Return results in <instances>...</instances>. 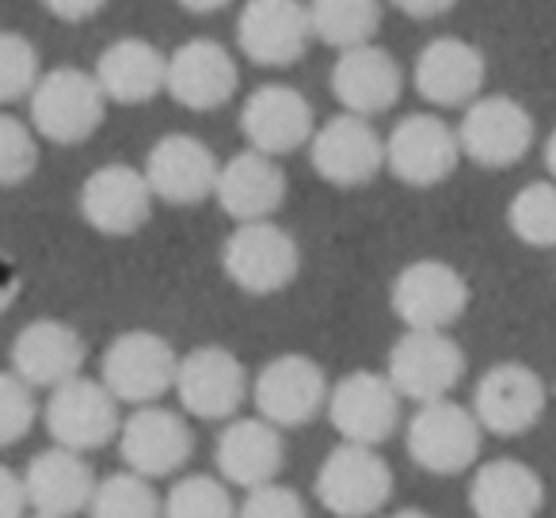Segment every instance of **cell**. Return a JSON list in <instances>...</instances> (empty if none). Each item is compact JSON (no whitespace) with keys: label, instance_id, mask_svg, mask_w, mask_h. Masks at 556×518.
<instances>
[{"label":"cell","instance_id":"6da1fadb","mask_svg":"<svg viewBox=\"0 0 556 518\" xmlns=\"http://www.w3.org/2000/svg\"><path fill=\"white\" fill-rule=\"evenodd\" d=\"M108 100L92 73L77 65H58L42 73L31 92V126L35 138H47L54 146H80L103 126Z\"/></svg>","mask_w":556,"mask_h":518},{"label":"cell","instance_id":"7a4b0ae2","mask_svg":"<svg viewBox=\"0 0 556 518\" xmlns=\"http://www.w3.org/2000/svg\"><path fill=\"white\" fill-rule=\"evenodd\" d=\"M179 355L164 336L134 328L108 343L103 351V370L100 381L118 404H138V408H153L168 389H176Z\"/></svg>","mask_w":556,"mask_h":518},{"label":"cell","instance_id":"3957f363","mask_svg":"<svg viewBox=\"0 0 556 518\" xmlns=\"http://www.w3.org/2000/svg\"><path fill=\"white\" fill-rule=\"evenodd\" d=\"M222 267L232 287H240L252 298H267L287 290L298 279L302 248L275 222L237 225L222 244Z\"/></svg>","mask_w":556,"mask_h":518},{"label":"cell","instance_id":"277c9868","mask_svg":"<svg viewBox=\"0 0 556 518\" xmlns=\"http://www.w3.org/2000/svg\"><path fill=\"white\" fill-rule=\"evenodd\" d=\"M480 442H484V431H480L477 416L457 401L419 404V412L408 419V431H404L408 457L431 477L465 472L477 462Z\"/></svg>","mask_w":556,"mask_h":518},{"label":"cell","instance_id":"5b68a950","mask_svg":"<svg viewBox=\"0 0 556 518\" xmlns=\"http://www.w3.org/2000/svg\"><path fill=\"white\" fill-rule=\"evenodd\" d=\"M386 378L401 401H450L465 378V351L450 332H404L389 348Z\"/></svg>","mask_w":556,"mask_h":518},{"label":"cell","instance_id":"8992f818","mask_svg":"<svg viewBox=\"0 0 556 518\" xmlns=\"http://www.w3.org/2000/svg\"><path fill=\"white\" fill-rule=\"evenodd\" d=\"M393 495V469L370 446L340 442L317 469V503L336 518H370Z\"/></svg>","mask_w":556,"mask_h":518},{"label":"cell","instance_id":"52a82bcc","mask_svg":"<svg viewBox=\"0 0 556 518\" xmlns=\"http://www.w3.org/2000/svg\"><path fill=\"white\" fill-rule=\"evenodd\" d=\"M389 305L408 332H446L469 309V282L446 260H416L393 279Z\"/></svg>","mask_w":556,"mask_h":518},{"label":"cell","instance_id":"ba28073f","mask_svg":"<svg viewBox=\"0 0 556 518\" xmlns=\"http://www.w3.org/2000/svg\"><path fill=\"white\" fill-rule=\"evenodd\" d=\"M42 419H47V431L54 439V446L73 450V454L103 450L108 442H118V431H123L118 401L108 393L103 381L85 378V374L50 393Z\"/></svg>","mask_w":556,"mask_h":518},{"label":"cell","instance_id":"9c48e42d","mask_svg":"<svg viewBox=\"0 0 556 518\" xmlns=\"http://www.w3.org/2000/svg\"><path fill=\"white\" fill-rule=\"evenodd\" d=\"M548 404V389L541 374L526 363H495L492 370L480 374L472 389V416L480 431L515 439L541 424Z\"/></svg>","mask_w":556,"mask_h":518},{"label":"cell","instance_id":"30bf717a","mask_svg":"<svg viewBox=\"0 0 556 518\" xmlns=\"http://www.w3.org/2000/svg\"><path fill=\"white\" fill-rule=\"evenodd\" d=\"M533 115L515 96H480L465 108L457 126V146L480 168H510L533 146Z\"/></svg>","mask_w":556,"mask_h":518},{"label":"cell","instance_id":"8fae6325","mask_svg":"<svg viewBox=\"0 0 556 518\" xmlns=\"http://www.w3.org/2000/svg\"><path fill=\"white\" fill-rule=\"evenodd\" d=\"M328 393H332V386H328L325 370L309 355H298V351L270 358L252 381L255 412L278 431L317 419L320 408H328Z\"/></svg>","mask_w":556,"mask_h":518},{"label":"cell","instance_id":"7c38bea8","mask_svg":"<svg viewBox=\"0 0 556 518\" xmlns=\"http://www.w3.org/2000/svg\"><path fill=\"white\" fill-rule=\"evenodd\" d=\"M325 412L340 431V439L351 446L378 450L401 427V396L389 386L386 374L374 370H355L336 381Z\"/></svg>","mask_w":556,"mask_h":518},{"label":"cell","instance_id":"4fadbf2b","mask_svg":"<svg viewBox=\"0 0 556 518\" xmlns=\"http://www.w3.org/2000/svg\"><path fill=\"white\" fill-rule=\"evenodd\" d=\"M462 161L457 130L442 115L416 111L404 115L386 138V164L401 184L408 187H434L454 176Z\"/></svg>","mask_w":556,"mask_h":518},{"label":"cell","instance_id":"5bb4252c","mask_svg":"<svg viewBox=\"0 0 556 518\" xmlns=\"http://www.w3.org/2000/svg\"><path fill=\"white\" fill-rule=\"evenodd\" d=\"M248 370L229 348H194L179 358L176 396L187 416L199 419H232L248 401Z\"/></svg>","mask_w":556,"mask_h":518},{"label":"cell","instance_id":"9a60e30c","mask_svg":"<svg viewBox=\"0 0 556 518\" xmlns=\"http://www.w3.org/2000/svg\"><path fill=\"white\" fill-rule=\"evenodd\" d=\"M146 184L153 199L168 206H199L214 199L217 191V164L214 149L194 134H164L146 156Z\"/></svg>","mask_w":556,"mask_h":518},{"label":"cell","instance_id":"2e32d148","mask_svg":"<svg viewBox=\"0 0 556 518\" xmlns=\"http://www.w3.org/2000/svg\"><path fill=\"white\" fill-rule=\"evenodd\" d=\"M313 130H317L313 103L290 85H260L240 108V134L248 149L270 161L309 146Z\"/></svg>","mask_w":556,"mask_h":518},{"label":"cell","instance_id":"e0dca14e","mask_svg":"<svg viewBox=\"0 0 556 518\" xmlns=\"http://www.w3.org/2000/svg\"><path fill=\"white\" fill-rule=\"evenodd\" d=\"M240 70L217 39H187L168 54L164 92L187 111H217L237 96Z\"/></svg>","mask_w":556,"mask_h":518},{"label":"cell","instance_id":"ac0fdd59","mask_svg":"<svg viewBox=\"0 0 556 518\" xmlns=\"http://www.w3.org/2000/svg\"><path fill=\"white\" fill-rule=\"evenodd\" d=\"M309 161L325 184L332 187H363L386 164V141L370 126V118L332 115L313 130Z\"/></svg>","mask_w":556,"mask_h":518},{"label":"cell","instance_id":"d6986e66","mask_svg":"<svg viewBox=\"0 0 556 518\" xmlns=\"http://www.w3.org/2000/svg\"><path fill=\"white\" fill-rule=\"evenodd\" d=\"M309 12L294 0H248L237 20V47L263 70H287L309 50Z\"/></svg>","mask_w":556,"mask_h":518},{"label":"cell","instance_id":"ffe728a7","mask_svg":"<svg viewBox=\"0 0 556 518\" xmlns=\"http://www.w3.org/2000/svg\"><path fill=\"white\" fill-rule=\"evenodd\" d=\"M118 454L126 469L146 480L176 477L194 454V434L187 419L172 408H138L134 416L123 419L118 431Z\"/></svg>","mask_w":556,"mask_h":518},{"label":"cell","instance_id":"44dd1931","mask_svg":"<svg viewBox=\"0 0 556 518\" xmlns=\"http://www.w3.org/2000/svg\"><path fill=\"white\" fill-rule=\"evenodd\" d=\"M80 214L103 237H134L153 217L146 172L130 164H103L80 184Z\"/></svg>","mask_w":556,"mask_h":518},{"label":"cell","instance_id":"7402d4cb","mask_svg":"<svg viewBox=\"0 0 556 518\" xmlns=\"http://www.w3.org/2000/svg\"><path fill=\"white\" fill-rule=\"evenodd\" d=\"M85 358H88L85 336L54 317L31 320L12 340V374L27 389H50L54 393L58 386L80 378Z\"/></svg>","mask_w":556,"mask_h":518},{"label":"cell","instance_id":"603a6c76","mask_svg":"<svg viewBox=\"0 0 556 518\" xmlns=\"http://www.w3.org/2000/svg\"><path fill=\"white\" fill-rule=\"evenodd\" d=\"M484 73H488L484 54L472 42L457 39V35L431 39L416 54V65H412L416 92L431 108H469L472 100H480Z\"/></svg>","mask_w":556,"mask_h":518},{"label":"cell","instance_id":"cb8c5ba5","mask_svg":"<svg viewBox=\"0 0 556 518\" xmlns=\"http://www.w3.org/2000/svg\"><path fill=\"white\" fill-rule=\"evenodd\" d=\"M328 80H332V96L340 100L343 115L355 118H370L396 108L404 92L401 62L381 47H358L340 54Z\"/></svg>","mask_w":556,"mask_h":518},{"label":"cell","instance_id":"d4e9b609","mask_svg":"<svg viewBox=\"0 0 556 518\" xmlns=\"http://www.w3.org/2000/svg\"><path fill=\"white\" fill-rule=\"evenodd\" d=\"M96 484L100 480H96L88 457L62 446H50L42 454H35L24 469L27 507L42 518H73L80 510H88Z\"/></svg>","mask_w":556,"mask_h":518},{"label":"cell","instance_id":"484cf974","mask_svg":"<svg viewBox=\"0 0 556 518\" xmlns=\"http://www.w3.org/2000/svg\"><path fill=\"white\" fill-rule=\"evenodd\" d=\"M214 462L222 480L240 484L248 492L263 484H275L282 465H287V442L282 431L270 427L267 419L248 416V419H229L225 431L217 434Z\"/></svg>","mask_w":556,"mask_h":518},{"label":"cell","instance_id":"4316f807","mask_svg":"<svg viewBox=\"0 0 556 518\" xmlns=\"http://www.w3.org/2000/svg\"><path fill=\"white\" fill-rule=\"evenodd\" d=\"M214 199L237 225L270 222V214L287 202V172L270 156L244 149L222 164Z\"/></svg>","mask_w":556,"mask_h":518},{"label":"cell","instance_id":"83f0119b","mask_svg":"<svg viewBox=\"0 0 556 518\" xmlns=\"http://www.w3.org/2000/svg\"><path fill=\"white\" fill-rule=\"evenodd\" d=\"M469 507L477 518H538L545 507V480L518 457H495L472 472Z\"/></svg>","mask_w":556,"mask_h":518},{"label":"cell","instance_id":"f1b7e54d","mask_svg":"<svg viewBox=\"0 0 556 518\" xmlns=\"http://www.w3.org/2000/svg\"><path fill=\"white\" fill-rule=\"evenodd\" d=\"M164 70L168 58L146 39H115L96 62V85L108 103H149L156 92H164Z\"/></svg>","mask_w":556,"mask_h":518},{"label":"cell","instance_id":"f546056e","mask_svg":"<svg viewBox=\"0 0 556 518\" xmlns=\"http://www.w3.org/2000/svg\"><path fill=\"white\" fill-rule=\"evenodd\" d=\"M305 12H309L313 39L340 50V54L374 47V35L381 27V9L370 0H313V4H305Z\"/></svg>","mask_w":556,"mask_h":518},{"label":"cell","instance_id":"4dcf8cb0","mask_svg":"<svg viewBox=\"0 0 556 518\" xmlns=\"http://www.w3.org/2000/svg\"><path fill=\"white\" fill-rule=\"evenodd\" d=\"M88 518H164V500L156 495L153 480L138 477V472H108L96 484Z\"/></svg>","mask_w":556,"mask_h":518},{"label":"cell","instance_id":"1f68e13d","mask_svg":"<svg viewBox=\"0 0 556 518\" xmlns=\"http://www.w3.org/2000/svg\"><path fill=\"white\" fill-rule=\"evenodd\" d=\"M507 225L522 244L556 248V184L553 179H533L522 191L510 194Z\"/></svg>","mask_w":556,"mask_h":518},{"label":"cell","instance_id":"d6a6232c","mask_svg":"<svg viewBox=\"0 0 556 518\" xmlns=\"http://www.w3.org/2000/svg\"><path fill=\"white\" fill-rule=\"evenodd\" d=\"M164 518H237V503H232L225 480L191 472V477H179L168 488Z\"/></svg>","mask_w":556,"mask_h":518},{"label":"cell","instance_id":"836d02e7","mask_svg":"<svg viewBox=\"0 0 556 518\" xmlns=\"http://www.w3.org/2000/svg\"><path fill=\"white\" fill-rule=\"evenodd\" d=\"M42 80V62L31 39L20 31H0V108L16 100H31Z\"/></svg>","mask_w":556,"mask_h":518},{"label":"cell","instance_id":"e575fe53","mask_svg":"<svg viewBox=\"0 0 556 518\" xmlns=\"http://www.w3.org/2000/svg\"><path fill=\"white\" fill-rule=\"evenodd\" d=\"M39 168V141L24 118L0 111V187H20Z\"/></svg>","mask_w":556,"mask_h":518},{"label":"cell","instance_id":"d590c367","mask_svg":"<svg viewBox=\"0 0 556 518\" xmlns=\"http://www.w3.org/2000/svg\"><path fill=\"white\" fill-rule=\"evenodd\" d=\"M35 389H27L16 374L0 370V450L16 446L20 439H27L35 427Z\"/></svg>","mask_w":556,"mask_h":518},{"label":"cell","instance_id":"8d00e7d4","mask_svg":"<svg viewBox=\"0 0 556 518\" xmlns=\"http://www.w3.org/2000/svg\"><path fill=\"white\" fill-rule=\"evenodd\" d=\"M237 518H309L305 500L290 484H263L255 492L244 495V503L237 507Z\"/></svg>","mask_w":556,"mask_h":518},{"label":"cell","instance_id":"74e56055","mask_svg":"<svg viewBox=\"0 0 556 518\" xmlns=\"http://www.w3.org/2000/svg\"><path fill=\"white\" fill-rule=\"evenodd\" d=\"M0 518H27V492L24 477L0 465Z\"/></svg>","mask_w":556,"mask_h":518},{"label":"cell","instance_id":"f35d334b","mask_svg":"<svg viewBox=\"0 0 556 518\" xmlns=\"http://www.w3.org/2000/svg\"><path fill=\"white\" fill-rule=\"evenodd\" d=\"M20 290H24V275H20V264L9 252H0V313H9L16 305Z\"/></svg>","mask_w":556,"mask_h":518},{"label":"cell","instance_id":"ab89813d","mask_svg":"<svg viewBox=\"0 0 556 518\" xmlns=\"http://www.w3.org/2000/svg\"><path fill=\"white\" fill-rule=\"evenodd\" d=\"M50 12H58V16H70V24H77L73 16H96L100 12V4H47Z\"/></svg>","mask_w":556,"mask_h":518},{"label":"cell","instance_id":"60d3db41","mask_svg":"<svg viewBox=\"0 0 556 518\" xmlns=\"http://www.w3.org/2000/svg\"><path fill=\"white\" fill-rule=\"evenodd\" d=\"M545 168L553 172V184H556V130L548 134V141H545Z\"/></svg>","mask_w":556,"mask_h":518},{"label":"cell","instance_id":"b9f144b4","mask_svg":"<svg viewBox=\"0 0 556 518\" xmlns=\"http://www.w3.org/2000/svg\"><path fill=\"white\" fill-rule=\"evenodd\" d=\"M450 4H404V12H419V16H434V12H446Z\"/></svg>","mask_w":556,"mask_h":518},{"label":"cell","instance_id":"7bdbcfd3","mask_svg":"<svg viewBox=\"0 0 556 518\" xmlns=\"http://www.w3.org/2000/svg\"><path fill=\"white\" fill-rule=\"evenodd\" d=\"M389 518H431L427 510H419V507H401V510H393Z\"/></svg>","mask_w":556,"mask_h":518},{"label":"cell","instance_id":"ee69618b","mask_svg":"<svg viewBox=\"0 0 556 518\" xmlns=\"http://www.w3.org/2000/svg\"><path fill=\"white\" fill-rule=\"evenodd\" d=\"M31 518H42V515H31Z\"/></svg>","mask_w":556,"mask_h":518}]
</instances>
